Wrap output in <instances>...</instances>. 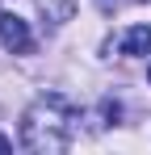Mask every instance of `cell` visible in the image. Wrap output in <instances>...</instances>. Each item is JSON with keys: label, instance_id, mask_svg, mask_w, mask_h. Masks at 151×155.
Segmentation results:
<instances>
[{"label": "cell", "instance_id": "5", "mask_svg": "<svg viewBox=\"0 0 151 155\" xmlns=\"http://www.w3.org/2000/svg\"><path fill=\"white\" fill-rule=\"evenodd\" d=\"M0 151H13V138H4V134H0Z\"/></svg>", "mask_w": 151, "mask_h": 155}, {"label": "cell", "instance_id": "4", "mask_svg": "<svg viewBox=\"0 0 151 155\" xmlns=\"http://www.w3.org/2000/svg\"><path fill=\"white\" fill-rule=\"evenodd\" d=\"M34 4H38V13H42L46 21H55V25L72 21V13H76V0H34Z\"/></svg>", "mask_w": 151, "mask_h": 155}, {"label": "cell", "instance_id": "6", "mask_svg": "<svg viewBox=\"0 0 151 155\" xmlns=\"http://www.w3.org/2000/svg\"><path fill=\"white\" fill-rule=\"evenodd\" d=\"M147 80H151V67H147Z\"/></svg>", "mask_w": 151, "mask_h": 155}, {"label": "cell", "instance_id": "3", "mask_svg": "<svg viewBox=\"0 0 151 155\" xmlns=\"http://www.w3.org/2000/svg\"><path fill=\"white\" fill-rule=\"evenodd\" d=\"M118 51H122V54H151V25L126 29L122 42H118Z\"/></svg>", "mask_w": 151, "mask_h": 155}, {"label": "cell", "instance_id": "2", "mask_svg": "<svg viewBox=\"0 0 151 155\" xmlns=\"http://www.w3.org/2000/svg\"><path fill=\"white\" fill-rule=\"evenodd\" d=\"M0 42H4V51L25 54L34 46V34H29V25H25L17 13H4V17H0Z\"/></svg>", "mask_w": 151, "mask_h": 155}, {"label": "cell", "instance_id": "1", "mask_svg": "<svg viewBox=\"0 0 151 155\" xmlns=\"http://www.w3.org/2000/svg\"><path fill=\"white\" fill-rule=\"evenodd\" d=\"M76 134V109L63 97H42L21 117V147L25 151H67Z\"/></svg>", "mask_w": 151, "mask_h": 155}]
</instances>
